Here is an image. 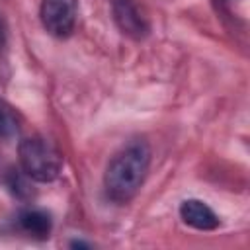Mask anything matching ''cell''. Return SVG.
Returning <instances> with one entry per match:
<instances>
[{"instance_id": "6da1fadb", "label": "cell", "mask_w": 250, "mask_h": 250, "mask_svg": "<svg viewBox=\"0 0 250 250\" xmlns=\"http://www.w3.org/2000/svg\"><path fill=\"white\" fill-rule=\"evenodd\" d=\"M150 164V148L145 141H135L113 154L105 166L104 188L113 203H129L141 189Z\"/></svg>"}, {"instance_id": "8992f818", "label": "cell", "mask_w": 250, "mask_h": 250, "mask_svg": "<svg viewBox=\"0 0 250 250\" xmlns=\"http://www.w3.org/2000/svg\"><path fill=\"white\" fill-rule=\"evenodd\" d=\"M20 227L29 234V236H35V238H47L51 234V227H53V221L49 217V213L41 211V209H27L20 215Z\"/></svg>"}, {"instance_id": "7a4b0ae2", "label": "cell", "mask_w": 250, "mask_h": 250, "mask_svg": "<svg viewBox=\"0 0 250 250\" xmlns=\"http://www.w3.org/2000/svg\"><path fill=\"white\" fill-rule=\"evenodd\" d=\"M18 154H20L21 172L29 180L47 184V182H53L62 170L61 152L43 139H37V137L23 139L18 146Z\"/></svg>"}, {"instance_id": "ba28073f", "label": "cell", "mask_w": 250, "mask_h": 250, "mask_svg": "<svg viewBox=\"0 0 250 250\" xmlns=\"http://www.w3.org/2000/svg\"><path fill=\"white\" fill-rule=\"evenodd\" d=\"M4 43V29H2V23H0V45Z\"/></svg>"}, {"instance_id": "5b68a950", "label": "cell", "mask_w": 250, "mask_h": 250, "mask_svg": "<svg viewBox=\"0 0 250 250\" xmlns=\"http://www.w3.org/2000/svg\"><path fill=\"white\" fill-rule=\"evenodd\" d=\"M180 217L182 221L197 230H215L219 227L217 213L201 199H186L180 205Z\"/></svg>"}, {"instance_id": "3957f363", "label": "cell", "mask_w": 250, "mask_h": 250, "mask_svg": "<svg viewBox=\"0 0 250 250\" xmlns=\"http://www.w3.org/2000/svg\"><path fill=\"white\" fill-rule=\"evenodd\" d=\"M78 14V0H43L41 23L55 37H68L74 31Z\"/></svg>"}, {"instance_id": "277c9868", "label": "cell", "mask_w": 250, "mask_h": 250, "mask_svg": "<svg viewBox=\"0 0 250 250\" xmlns=\"http://www.w3.org/2000/svg\"><path fill=\"white\" fill-rule=\"evenodd\" d=\"M113 20L119 31L131 39H145L150 31V21L137 0H113Z\"/></svg>"}, {"instance_id": "52a82bcc", "label": "cell", "mask_w": 250, "mask_h": 250, "mask_svg": "<svg viewBox=\"0 0 250 250\" xmlns=\"http://www.w3.org/2000/svg\"><path fill=\"white\" fill-rule=\"evenodd\" d=\"M18 133V119L12 111V107L0 100V137L10 139Z\"/></svg>"}]
</instances>
